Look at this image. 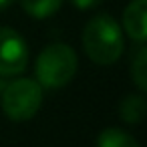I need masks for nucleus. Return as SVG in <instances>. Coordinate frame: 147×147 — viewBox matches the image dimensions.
Instances as JSON below:
<instances>
[{"instance_id": "1", "label": "nucleus", "mask_w": 147, "mask_h": 147, "mask_svg": "<svg viewBox=\"0 0 147 147\" xmlns=\"http://www.w3.org/2000/svg\"><path fill=\"white\" fill-rule=\"evenodd\" d=\"M123 32L109 14L93 16L83 28V49L97 65H113L123 55Z\"/></svg>"}, {"instance_id": "2", "label": "nucleus", "mask_w": 147, "mask_h": 147, "mask_svg": "<svg viewBox=\"0 0 147 147\" xmlns=\"http://www.w3.org/2000/svg\"><path fill=\"white\" fill-rule=\"evenodd\" d=\"M77 55L65 42H53L36 59V83L45 89L65 87L77 73Z\"/></svg>"}, {"instance_id": "3", "label": "nucleus", "mask_w": 147, "mask_h": 147, "mask_svg": "<svg viewBox=\"0 0 147 147\" xmlns=\"http://www.w3.org/2000/svg\"><path fill=\"white\" fill-rule=\"evenodd\" d=\"M42 105V87L32 79H16L2 91V111L12 121H28Z\"/></svg>"}, {"instance_id": "4", "label": "nucleus", "mask_w": 147, "mask_h": 147, "mask_svg": "<svg viewBox=\"0 0 147 147\" xmlns=\"http://www.w3.org/2000/svg\"><path fill=\"white\" fill-rule=\"evenodd\" d=\"M28 65V47L24 38L8 28L0 26V75L12 77L20 75Z\"/></svg>"}, {"instance_id": "5", "label": "nucleus", "mask_w": 147, "mask_h": 147, "mask_svg": "<svg viewBox=\"0 0 147 147\" xmlns=\"http://www.w3.org/2000/svg\"><path fill=\"white\" fill-rule=\"evenodd\" d=\"M147 0H133L127 4L123 12V28L125 32L139 45L145 42L147 38Z\"/></svg>"}, {"instance_id": "6", "label": "nucleus", "mask_w": 147, "mask_h": 147, "mask_svg": "<svg viewBox=\"0 0 147 147\" xmlns=\"http://www.w3.org/2000/svg\"><path fill=\"white\" fill-rule=\"evenodd\" d=\"M119 113H121V119L125 123H131V125H137L143 121L145 117V99L141 95H129L123 99L121 107H119Z\"/></svg>"}, {"instance_id": "7", "label": "nucleus", "mask_w": 147, "mask_h": 147, "mask_svg": "<svg viewBox=\"0 0 147 147\" xmlns=\"http://www.w3.org/2000/svg\"><path fill=\"white\" fill-rule=\"evenodd\" d=\"M97 147H139V143L123 129L109 127L99 133L97 137Z\"/></svg>"}, {"instance_id": "8", "label": "nucleus", "mask_w": 147, "mask_h": 147, "mask_svg": "<svg viewBox=\"0 0 147 147\" xmlns=\"http://www.w3.org/2000/svg\"><path fill=\"white\" fill-rule=\"evenodd\" d=\"M20 4H22V8L28 16L49 18L63 6V0H20Z\"/></svg>"}, {"instance_id": "9", "label": "nucleus", "mask_w": 147, "mask_h": 147, "mask_svg": "<svg viewBox=\"0 0 147 147\" xmlns=\"http://www.w3.org/2000/svg\"><path fill=\"white\" fill-rule=\"evenodd\" d=\"M131 79L141 93L147 91V49L143 45L139 47V51L131 61Z\"/></svg>"}, {"instance_id": "10", "label": "nucleus", "mask_w": 147, "mask_h": 147, "mask_svg": "<svg viewBox=\"0 0 147 147\" xmlns=\"http://www.w3.org/2000/svg\"><path fill=\"white\" fill-rule=\"evenodd\" d=\"M71 2L79 10H91V8H95V6L101 4V0H71Z\"/></svg>"}, {"instance_id": "11", "label": "nucleus", "mask_w": 147, "mask_h": 147, "mask_svg": "<svg viewBox=\"0 0 147 147\" xmlns=\"http://www.w3.org/2000/svg\"><path fill=\"white\" fill-rule=\"evenodd\" d=\"M14 2V0H0V12H2V10H6L10 4Z\"/></svg>"}]
</instances>
